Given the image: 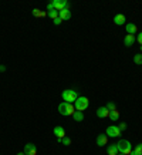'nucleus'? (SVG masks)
<instances>
[{"label": "nucleus", "instance_id": "28", "mask_svg": "<svg viewBox=\"0 0 142 155\" xmlns=\"http://www.w3.org/2000/svg\"><path fill=\"white\" fill-rule=\"evenodd\" d=\"M0 71L4 73V71H6V65H0Z\"/></svg>", "mask_w": 142, "mask_h": 155}, {"label": "nucleus", "instance_id": "5", "mask_svg": "<svg viewBox=\"0 0 142 155\" xmlns=\"http://www.w3.org/2000/svg\"><path fill=\"white\" fill-rule=\"evenodd\" d=\"M105 134H107V137H111V138H117L119 137L121 134H122V131L118 128V125H110L107 131H105Z\"/></svg>", "mask_w": 142, "mask_h": 155}, {"label": "nucleus", "instance_id": "18", "mask_svg": "<svg viewBox=\"0 0 142 155\" xmlns=\"http://www.w3.org/2000/svg\"><path fill=\"white\" fill-rule=\"evenodd\" d=\"M33 16H36V17H44L46 16V13L44 11H41V10H39V9H33Z\"/></svg>", "mask_w": 142, "mask_h": 155}, {"label": "nucleus", "instance_id": "10", "mask_svg": "<svg viewBox=\"0 0 142 155\" xmlns=\"http://www.w3.org/2000/svg\"><path fill=\"white\" fill-rule=\"evenodd\" d=\"M105 144H108V137H107V134H100V135L97 137V145H98V147H104Z\"/></svg>", "mask_w": 142, "mask_h": 155}, {"label": "nucleus", "instance_id": "15", "mask_svg": "<svg viewBox=\"0 0 142 155\" xmlns=\"http://www.w3.org/2000/svg\"><path fill=\"white\" fill-rule=\"evenodd\" d=\"M107 152H108V155H118V147H117V144H111V145H108L107 147Z\"/></svg>", "mask_w": 142, "mask_h": 155}, {"label": "nucleus", "instance_id": "9", "mask_svg": "<svg viewBox=\"0 0 142 155\" xmlns=\"http://www.w3.org/2000/svg\"><path fill=\"white\" fill-rule=\"evenodd\" d=\"M97 117L98 118H107V117H110V110L107 107H100L97 110Z\"/></svg>", "mask_w": 142, "mask_h": 155}, {"label": "nucleus", "instance_id": "8", "mask_svg": "<svg viewBox=\"0 0 142 155\" xmlns=\"http://www.w3.org/2000/svg\"><path fill=\"white\" fill-rule=\"evenodd\" d=\"M53 132H54V135L57 137V139H61V138H64V137H65V130H64L61 125H57V127H54Z\"/></svg>", "mask_w": 142, "mask_h": 155}, {"label": "nucleus", "instance_id": "16", "mask_svg": "<svg viewBox=\"0 0 142 155\" xmlns=\"http://www.w3.org/2000/svg\"><path fill=\"white\" fill-rule=\"evenodd\" d=\"M72 118H74V121L81 123V121L84 120V113H81V111H75V113L72 114Z\"/></svg>", "mask_w": 142, "mask_h": 155}, {"label": "nucleus", "instance_id": "6", "mask_svg": "<svg viewBox=\"0 0 142 155\" xmlns=\"http://www.w3.org/2000/svg\"><path fill=\"white\" fill-rule=\"evenodd\" d=\"M51 3H53L54 9L58 13H60L61 10H64V9H70V3H68L67 0H53Z\"/></svg>", "mask_w": 142, "mask_h": 155}, {"label": "nucleus", "instance_id": "19", "mask_svg": "<svg viewBox=\"0 0 142 155\" xmlns=\"http://www.w3.org/2000/svg\"><path fill=\"white\" fill-rule=\"evenodd\" d=\"M134 63L135 64H138V65L142 64V54L141 53H138V54H135L134 56Z\"/></svg>", "mask_w": 142, "mask_h": 155}, {"label": "nucleus", "instance_id": "7", "mask_svg": "<svg viewBox=\"0 0 142 155\" xmlns=\"http://www.w3.org/2000/svg\"><path fill=\"white\" fill-rule=\"evenodd\" d=\"M23 152L26 155H36V154H37V148H36L34 144L29 142V144H26V145H24V151H23Z\"/></svg>", "mask_w": 142, "mask_h": 155}, {"label": "nucleus", "instance_id": "14", "mask_svg": "<svg viewBox=\"0 0 142 155\" xmlns=\"http://www.w3.org/2000/svg\"><path fill=\"white\" fill-rule=\"evenodd\" d=\"M125 30H126V34H132V36H134L135 33L138 32V27H136V24H134V23H128L125 27Z\"/></svg>", "mask_w": 142, "mask_h": 155}, {"label": "nucleus", "instance_id": "2", "mask_svg": "<svg viewBox=\"0 0 142 155\" xmlns=\"http://www.w3.org/2000/svg\"><path fill=\"white\" fill-rule=\"evenodd\" d=\"M78 93L75 90H71V88H67V90L63 91V94H61V98H63L65 103H70V104H74L75 103V100L78 98Z\"/></svg>", "mask_w": 142, "mask_h": 155}, {"label": "nucleus", "instance_id": "23", "mask_svg": "<svg viewBox=\"0 0 142 155\" xmlns=\"http://www.w3.org/2000/svg\"><path fill=\"white\" fill-rule=\"evenodd\" d=\"M107 108H108V110H110V111H114V110H117V105H115V104H114V103H112V101H110V103H107Z\"/></svg>", "mask_w": 142, "mask_h": 155}, {"label": "nucleus", "instance_id": "25", "mask_svg": "<svg viewBox=\"0 0 142 155\" xmlns=\"http://www.w3.org/2000/svg\"><path fill=\"white\" fill-rule=\"evenodd\" d=\"M118 128H119L121 131H125V130H126V124H125V123H121V124L118 125Z\"/></svg>", "mask_w": 142, "mask_h": 155}, {"label": "nucleus", "instance_id": "32", "mask_svg": "<svg viewBox=\"0 0 142 155\" xmlns=\"http://www.w3.org/2000/svg\"><path fill=\"white\" fill-rule=\"evenodd\" d=\"M118 155H125V154H118Z\"/></svg>", "mask_w": 142, "mask_h": 155}, {"label": "nucleus", "instance_id": "11", "mask_svg": "<svg viewBox=\"0 0 142 155\" xmlns=\"http://www.w3.org/2000/svg\"><path fill=\"white\" fill-rule=\"evenodd\" d=\"M135 41H136L135 36H132V34H126L125 39H124V46H125V47H131Z\"/></svg>", "mask_w": 142, "mask_h": 155}, {"label": "nucleus", "instance_id": "27", "mask_svg": "<svg viewBox=\"0 0 142 155\" xmlns=\"http://www.w3.org/2000/svg\"><path fill=\"white\" fill-rule=\"evenodd\" d=\"M47 10L50 11V10H54V6H53V3L50 1V3H47Z\"/></svg>", "mask_w": 142, "mask_h": 155}, {"label": "nucleus", "instance_id": "3", "mask_svg": "<svg viewBox=\"0 0 142 155\" xmlns=\"http://www.w3.org/2000/svg\"><path fill=\"white\" fill-rule=\"evenodd\" d=\"M117 147H118L119 154L129 155L131 152H132V145H131V142H129L128 139H121L118 144H117Z\"/></svg>", "mask_w": 142, "mask_h": 155}, {"label": "nucleus", "instance_id": "1", "mask_svg": "<svg viewBox=\"0 0 142 155\" xmlns=\"http://www.w3.org/2000/svg\"><path fill=\"white\" fill-rule=\"evenodd\" d=\"M58 113L61 115H71L72 117V114L75 113V108H74V104H70V103H65V101H63V103H60V105H58Z\"/></svg>", "mask_w": 142, "mask_h": 155}, {"label": "nucleus", "instance_id": "12", "mask_svg": "<svg viewBox=\"0 0 142 155\" xmlns=\"http://www.w3.org/2000/svg\"><path fill=\"white\" fill-rule=\"evenodd\" d=\"M58 17L61 19V20H70L71 19V10L70 9H64V10H61L60 13H58Z\"/></svg>", "mask_w": 142, "mask_h": 155}, {"label": "nucleus", "instance_id": "22", "mask_svg": "<svg viewBox=\"0 0 142 155\" xmlns=\"http://www.w3.org/2000/svg\"><path fill=\"white\" fill-rule=\"evenodd\" d=\"M134 152L136 155H142V144H138V145L134 148Z\"/></svg>", "mask_w": 142, "mask_h": 155}, {"label": "nucleus", "instance_id": "30", "mask_svg": "<svg viewBox=\"0 0 142 155\" xmlns=\"http://www.w3.org/2000/svg\"><path fill=\"white\" fill-rule=\"evenodd\" d=\"M129 155H136V154H135V152H134V151H132V152H131V154H129Z\"/></svg>", "mask_w": 142, "mask_h": 155}, {"label": "nucleus", "instance_id": "29", "mask_svg": "<svg viewBox=\"0 0 142 155\" xmlns=\"http://www.w3.org/2000/svg\"><path fill=\"white\" fill-rule=\"evenodd\" d=\"M16 155H26L24 152H19V154H16Z\"/></svg>", "mask_w": 142, "mask_h": 155}, {"label": "nucleus", "instance_id": "20", "mask_svg": "<svg viewBox=\"0 0 142 155\" xmlns=\"http://www.w3.org/2000/svg\"><path fill=\"white\" fill-rule=\"evenodd\" d=\"M58 144H63L65 147H68V145H71V139L68 138V137H64V138H61V141H60Z\"/></svg>", "mask_w": 142, "mask_h": 155}, {"label": "nucleus", "instance_id": "4", "mask_svg": "<svg viewBox=\"0 0 142 155\" xmlns=\"http://www.w3.org/2000/svg\"><path fill=\"white\" fill-rule=\"evenodd\" d=\"M88 105H90V101H88L87 97H78L75 100V103H74V108H75V111H84V110H87Z\"/></svg>", "mask_w": 142, "mask_h": 155}, {"label": "nucleus", "instance_id": "13", "mask_svg": "<svg viewBox=\"0 0 142 155\" xmlns=\"http://www.w3.org/2000/svg\"><path fill=\"white\" fill-rule=\"evenodd\" d=\"M125 22H126V19L124 14H115V17H114V23L117 26H122V24H125Z\"/></svg>", "mask_w": 142, "mask_h": 155}, {"label": "nucleus", "instance_id": "31", "mask_svg": "<svg viewBox=\"0 0 142 155\" xmlns=\"http://www.w3.org/2000/svg\"><path fill=\"white\" fill-rule=\"evenodd\" d=\"M139 50H141V51H142V46H139Z\"/></svg>", "mask_w": 142, "mask_h": 155}, {"label": "nucleus", "instance_id": "17", "mask_svg": "<svg viewBox=\"0 0 142 155\" xmlns=\"http://www.w3.org/2000/svg\"><path fill=\"white\" fill-rule=\"evenodd\" d=\"M110 118H111V121H118L119 120V111L118 110L110 111Z\"/></svg>", "mask_w": 142, "mask_h": 155}, {"label": "nucleus", "instance_id": "21", "mask_svg": "<svg viewBox=\"0 0 142 155\" xmlns=\"http://www.w3.org/2000/svg\"><path fill=\"white\" fill-rule=\"evenodd\" d=\"M48 17H50V19H53V20H54V19H57V17H58V11H57V10H50V11H48Z\"/></svg>", "mask_w": 142, "mask_h": 155}, {"label": "nucleus", "instance_id": "24", "mask_svg": "<svg viewBox=\"0 0 142 155\" xmlns=\"http://www.w3.org/2000/svg\"><path fill=\"white\" fill-rule=\"evenodd\" d=\"M61 22H63V20H61V19H60V17H57V19H54V20H53V23H54L55 26L61 24Z\"/></svg>", "mask_w": 142, "mask_h": 155}, {"label": "nucleus", "instance_id": "26", "mask_svg": "<svg viewBox=\"0 0 142 155\" xmlns=\"http://www.w3.org/2000/svg\"><path fill=\"white\" fill-rule=\"evenodd\" d=\"M136 41H138V43H139V44L142 46V32L138 34V37H136Z\"/></svg>", "mask_w": 142, "mask_h": 155}]
</instances>
